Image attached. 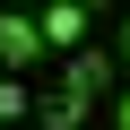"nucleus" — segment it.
Segmentation results:
<instances>
[{"mask_svg": "<svg viewBox=\"0 0 130 130\" xmlns=\"http://www.w3.org/2000/svg\"><path fill=\"white\" fill-rule=\"evenodd\" d=\"M18 9H26V0H18Z\"/></svg>", "mask_w": 130, "mask_h": 130, "instance_id": "obj_9", "label": "nucleus"}, {"mask_svg": "<svg viewBox=\"0 0 130 130\" xmlns=\"http://www.w3.org/2000/svg\"><path fill=\"white\" fill-rule=\"evenodd\" d=\"M104 78H113V52H87V43L70 52V70H61V87H78V95H95Z\"/></svg>", "mask_w": 130, "mask_h": 130, "instance_id": "obj_4", "label": "nucleus"}, {"mask_svg": "<svg viewBox=\"0 0 130 130\" xmlns=\"http://www.w3.org/2000/svg\"><path fill=\"white\" fill-rule=\"evenodd\" d=\"M78 9H95V0H78Z\"/></svg>", "mask_w": 130, "mask_h": 130, "instance_id": "obj_8", "label": "nucleus"}, {"mask_svg": "<svg viewBox=\"0 0 130 130\" xmlns=\"http://www.w3.org/2000/svg\"><path fill=\"white\" fill-rule=\"evenodd\" d=\"M26 104H35L26 78H0V121H26Z\"/></svg>", "mask_w": 130, "mask_h": 130, "instance_id": "obj_5", "label": "nucleus"}, {"mask_svg": "<svg viewBox=\"0 0 130 130\" xmlns=\"http://www.w3.org/2000/svg\"><path fill=\"white\" fill-rule=\"evenodd\" d=\"M35 61H43L35 18H26V9H0V70H35Z\"/></svg>", "mask_w": 130, "mask_h": 130, "instance_id": "obj_1", "label": "nucleus"}, {"mask_svg": "<svg viewBox=\"0 0 130 130\" xmlns=\"http://www.w3.org/2000/svg\"><path fill=\"white\" fill-rule=\"evenodd\" d=\"M87 113H95V95H78V87H43V95H35V121H43V130H78Z\"/></svg>", "mask_w": 130, "mask_h": 130, "instance_id": "obj_3", "label": "nucleus"}, {"mask_svg": "<svg viewBox=\"0 0 130 130\" xmlns=\"http://www.w3.org/2000/svg\"><path fill=\"white\" fill-rule=\"evenodd\" d=\"M113 52H121V61H130V18H121V43H113Z\"/></svg>", "mask_w": 130, "mask_h": 130, "instance_id": "obj_6", "label": "nucleus"}, {"mask_svg": "<svg viewBox=\"0 0 130 130\" xmlns=\"http://www.w3.org/2000/svg\"><path fill=\"white\" fill-rule=\"evenodd\" d=\"M35 35H43V43H61V52H78V43H87V9H78V0H43Z\"/></svg>", "mask_w": 130, "mask_h": 130, "instance_id": "obj_2", "label": "nucleus"}, {"mask_svg": "<svg viewBox=\"0 0 130 130\" xmlns=\"http://www.w3.org/2000/svg\"><path fill=\"white\" fill-rule=\"evenodd\" d=\"M121 130H130V95H121Z\"/></svg>", "mask_w": 130, "mask_h": 130, "instance_id": "obj_7", "label": "nucleus"}]
</instances>
